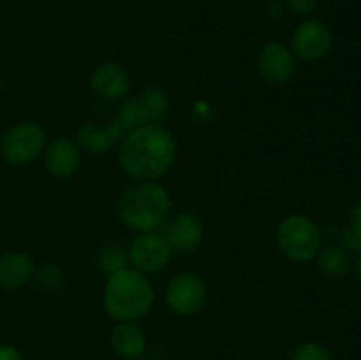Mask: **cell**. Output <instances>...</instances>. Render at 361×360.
<instances>
[{
  "label": "cell",
  "mask_w": 361,
  "mask_h": 360,
  "mask_svg": "<svg viewBox=\"0 0 361 360\" xmlns=\"http://www.w3.org/2000/svg\"><path fill=\"white\" fill-rule=\"evenodd\" d=\"M204 299H207V288L201 281L200 275L192 272H183V274L175 275L169 281L168 289H166V302L173 313L180 316H189V314L197 313L203 307Z\"/></svg>",
  "instance_id": "7"
},
{
  "label": "cell",
  "mask_w": 361,
  "mask_h": 360,
  "mask_svg": "<svg viewBox=\"0 0 361 360\" xmlns=\"http://www.w3.org/2000/svg\"><path fill=\"white\" fill-rule=\"evenodd\" d=\"M286 6L296 14H310L316 11L317 0H286Z\"/></svg>",
  "instance_id": "20"
},
{
  "label": "cell",
  "mask_w": 361,
  "mask_h": 360,
  "mask_svg": "<svg viewBox=\"0 0 361 360\" xmlns=\"http://www.w3.org/2000/svg\"><path fill=\"white\" fill-rule=\"evenodd\" d=\"M81 155L80 148L67 138H56L55 141L48 145L46 148V168L53 176L59 179H69L76 173L80 166Z\"/></svg>",
  "instance_id": "13"
},
{
  "label": "cell",
  "mask_w": 361,
  "mask_h": 360,
  "mask_svg": "<svg viewBox=\"0 0 361 360\" xmlns=\"http://www.w3.org/2000/svg\"><path fill=\"white\" fill-rule=\"evenodd\" d=\"M37 282L48 289H55L62 284V274L53 265H44L37 270Z\"/></svg>",
  "instance_id": "19"
},
{
  "label": "cell",
  "mask_w": 361,
  "mask_h": 360,
  "mask_svg": "<svg viewBox=\"0 0 361 360\" xmlns=\"http://www.w3.org/2000/svg\"><path fill=\"white\" fill-rule=\"evenodd\" d=\"M154 302V288L143 272L123 268L109 275L104 289V307L118 321H136Z\"/></svg>",
  "instance_id": "4"
},
{
  "label": "cell",
  "mask_w": 361,
  "mask_h": 360,
  "mask_svg": "<svg viewBox=\"0 0 361 360\" xmlns=\"http://www.w3.org/2000/svg\"><path fill=\"white\" fill-rule=\"evenodd\" d=\"M168 97L159 88H148L140 97L127 99L109 126L85 124L78 131V143L92 154H102L118 140L145 124H159L168 115Z\"/></svg>",
  "instance_id": "1"
},
{
  "label": "cell",
  "mask_w": 361,
  "mask_h": 360,
  "mask_svg": "<svg viewBox=\"0 0 361 360\" xmlns=\"http://www.w3.org/2000/svg\"><path fill=\"white\" fill-rule=\"evenodd\" d=\"M291 360H331L330 352L317 342H305L293 353Z\"/></svg>",
  "instance_id": "18"
},
{
  "label": "cell",
  "mask_w": 361,
  "mask_h": 360,
  "mask_svg": "<svg viewBox=\"0 0 361 360\" xmlns=\"http://www.w3.org/2000/svg\"><path fill=\"white\" fill-rule=\"evenodd\" d=\"M267 13L271 20H282L284 18V4L277 2V0H271L267 7Z\"/></svg>",
  "instance_id": "22"
},
{
  "label": "cell",
  "mask_w": 361,
  "mask_h": 360,
  "mask_svg": "<svg viewBox=\"0 0 361 360\" xmlns=\"http://www.w3.org/2000/svg\"><path fill=\"white\" fill-rule=\"evenodd\" d=\"M171 253L173 249L162 233L143 232L133 240L127 258L136 270L159 272L171 260Z\"/></svg>",
  "instance_id": "8"
},
{
  "label": "cell",
  "mask_w": 361,
  "mask_h": 360,
  "mask_svg": "<svg viewBox=\"0 0 361 360\" xmlns=\"http://www.w3.org/2000/svg\"><path fill=\"white\" fill-rule=\"evenodd\" d=\"M2 155L11 164H27L44 148V131L39 124L20 122L11 127L2 138Z\"/></svg>",
  "instance_id": "6"
},
{
  "label": "cell",
  "mask_w": 361,
  "mask_h": 360,
  "mask_svg": "<svg viewBox=\"0 0 361 360\" xmlns=\"http://www.w3.org/2000/svg\"><path fill=\"white\" fill-rule=\"evenodd\" d=\"M257 69L264 81L282 85L293 78L296 71V59L291 49L282 42H270L264 46L257 59Z\"/></svg>",
  "instance_id": "10"
},
{
  "label": "cell",
  "mask_w": 361,
  "mask_h": 360,
  "mask_svg": "<svg viewBox=\"0 0 361 360\" xmlns=\"http://www.w3.org/2000/svg\"><path fill=\"white\" fill-rule=\"evenodd\" d=\"M293 49L305 60H319L330 52L334 35L326 23L319 20H305L293 32Z\"/></svg>",
  "instance_id": "9"
},
{
  "label": "cell",
  "mask_w": 361,
  "mask_h": 360,
  "mask_svg": "<svg viewBox=\"0 0 361 360\" xmlns=\"http://www.w3.org/2000/svg\"><path fill=\"white\" fill-rule=\"evenodd\" d=\"M162 235L173 251L189 253L203 239V222L194 214H178L162 224Z\"/></svg>",
  "instance_id": "11"
},
{
  "label": "cell",
  "mask_w": 361,
  "mask_h": 360,
  "mask_svg": "<svg viewBox=\"0 0 361 360\" xmlns=\"http://www.w3.org/2000/svg\"><path fill=\"white\" fill-rule=\"evenodd\" d=\"M317 265L319 270L330 279H342L348 275L351 268V256L344 247L330 246L319 249L317 253Z\"/></svg>",
  "instance_id": "16"
},
{
  "label": "cell",
  "mask_w": 361,
  "mask_h": 360,
  "mask_svg": "<svg viewBox=\"0 0 361 360\" xmlns=\"http://www.w3.org/2000/svg\"><path fill=\"white\" fill-rule=\"evenodd\" d=\"M0 154H2V141H0Z\"/></svg>",
  "instance_id": "25"
},
{
  "label": "cell",
  "mask_w": 361,
  "mask_h": 360,
  "mask_svg": "<svg viewBox=\"0 0 361 360\" xmlns=\"http://www.w3.org/2000/svg\"><path fill=\"white\" fill-rule=\"evenodd\" d=\"M351 232L361 240V200L351 210Z\"/></svg>",
  "instance_id": "21"
},
{
  "label": "cell",
  "mask_w": 361,
  "mask_h": 360,
  "mask_svg": "<svg viewBox=\"0 0 361 360\" xmlns=\"http://www.w3.org/2000/svg\"><path fill=\"white\" fill-rule=\"evenodd\" d=\"M0 360H23V356L20 355L16 348L13 346H0Z\"/></svg>",
  "instance_id": "23"
},
{
  "label": "cell",
  "mask_w": 361,
  "mask_h": 360,
  "mask_svg": "<svg viewBox=\"0 0 361 360\" xmlns=\"http://www.w3.org/2000/svg\"><path fill=\"white\" fill-rule=\"evenodd\" d=\"M34 274V261L28 254L11 251L0 256V286L16 289L27 284Z\"/></svg>",
  "instance_id": "14"
},
{
  "label": "cell",
  "mask_w": 361,
  "mask_h": 360,
  "mask_svg": "<svg viewBox=\"0 0 361 360\" xmlns=\"http://www.w3.org/2000/svg\"><path fill=\"white\" fill-rule=\"evenodd\" d=\"M356 270H358V277L361 281V251H360V256H358V263H356Z\"/></svg>",
  "instance_id": "24"
},
{
  "label": "cell",
  "mask_w": 361,
  "mask_h": 360,
  "mask_svg": "<svg viewBox=\"0 0 361 360\" xmlns=\"http://www.w3.org/2000/svg\"><path fill=\"white\" fill-rule=\"evenodd\" d=\"M92 90L104 101H118L129 92V76L122 66L113 62L101 64L92 74Z\"/></svg>",
  "instance_id": "12"
},
{
  "label": "cell",
  "mask_w": 361,
  "mask_h": 360,
  "mask_svg": "<svg viewBox=\"0 0 361 360\" xmlns=\"http://www.w3.org/2000/svg\"><path fill=\"white\" fill-rule=\"evenodd\" d=\"M175 136L161 124H145L123 138L118 162L134 179L155 180L175 161Z\"/></svg>",
  "instance_id": "2"
},
{
  "label": "cell",
  "mask_w": 361,
  "mask_h": 360,
  "mask_svg": "<svg viewBox=\"0 0 361 360\" xmlns=\"http://www.w3.org/2000/svg\"><path fill=\"white\" fill-rule=\"evenodd\" d=\"M97 260L102 272H106V274H115V272L127 268V260H129V258H127L123 247L111 244V246H106L99 251Z\"/></svg>",
  "instance_id": "17"
},
{
  "label": "cell",
  "mask_w": 361,
  "mask_h": 360,
  "mask_svg": "<svg viewBox=\"0 0 361 360\" xmlns=\"http://www.w3.org/2000/svg\"><path fill=\"white\" fill-rule=\"evenodd\" d=\"M171 207L173 201L166 187L155 182H137L120 196L118 215L129 228L154 232L168 221Z\"/></svg>",
  "instance_id": "3"
},
{
  "label": "cell",
  "mask_w": 361,
  "mask_h": 360,
  "mask_svg": "<svg viewBox=\"0 0 361 360\" xmlns=\"http://www.w3.org/2000/svg\"><path fill=\"white\" fill-rule=\"evenodd\" d=\"M277 242L289 260L303 263L316 258L319 253L321 233L305 215H289L279 226Z\"/></svg>",
  "instance_id": "5"
},
{
  "label": "cell",
  "mask_w": 361,
  "mask_h": 360,
  "mask_svg": "<svg viewBox=\"0 0 361 360\" xmlns=\"http://www.w3.org/2000/svg\"><path fill=\"white\" fill-rule=\"evenodd\" d=\"M111 344L123 359H137L147 349V337L137 325L123 321L113 328Z\"/></svg>",
  "instance_id": "15"
}]
</instances>
